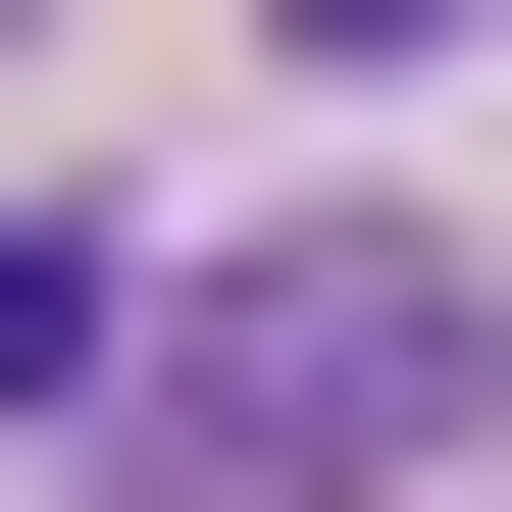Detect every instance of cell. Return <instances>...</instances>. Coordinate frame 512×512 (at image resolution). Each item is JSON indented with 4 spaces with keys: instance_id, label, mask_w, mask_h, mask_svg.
Wrapping results in <instances>:
<instances>
[{
    "instance_id": "3",
    "label": "cell",
    "mask_w": 512,
    "mask_h": 512,
    "mask_svg": "<svg viewBox=\"0 0 512 512\" xmlns=\"http://www.w3.org/2000/svg\"><path fill=\"white\" fill-rule=\"evenodd\" d=\"M256 52H461V0H256Z\"/></svg>"
},
{
    "instance_id": "2",
    "label": "cell",
    "mask_w": 512,
    "mask_h": 512,
    "mask_svg": "<svg viewBox=\"0 0 512 512\" xmlns=\"http://www.w3.org/2000/svg\"><path fill=\"white\" fill-rule=\"evenodd\" d=\"M103 359H154V308H103V256H52V205H0V410H103Z\"/></svg>"
},
{
    "instance_id": "1",
    "label": "cell",
    "mask_w": 512,
    "mask_h": 512,
    "mask_svg": "<svg viewBox=\"0 0 512 512\" xmlns=\"http://www.w3.org/2000/svg\"><path fill=\"white\" fill-rule=\"evenodd\" d=\"M103 410H154L205 512H359V461H461V256H205Z\"/></svg>"
}]
</instances>
